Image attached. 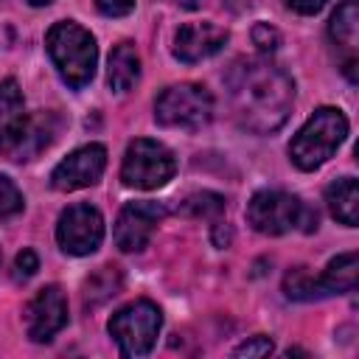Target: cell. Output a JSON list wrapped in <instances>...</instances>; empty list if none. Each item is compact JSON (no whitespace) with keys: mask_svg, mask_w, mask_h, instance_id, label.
I'll return each mask as SVG.
<instances>
[{"mask_svg":"<svg viewBox=\"0 0 359 359\" xmlns=\"http://www.w3.org/2000/svg\"><path fill=\"white\" fill-rule=\"evenodd\" d=\"M236 121L258 135L280 129L294 104V81L261 59L238 62L227 79Z\"/></svg>","mask_w":359,"mask_h":359,"instance_id":"cell-1","label":"cell"},{"mask_svg":"<svg viewBox=\"0 0 359 359\" xmlns=\"http://www.w3.org/2000/svg\"><path fill=\"white\" fill-rule=\"evenodd\" d=\"M45 48H48L59 76L73 90H81L93 79L95 62H98V48H95L93 34L87 28H81L79 22H70V20L53 22L45 34Z\"/></svg>","mask_w":359,"mask_h":359,"instance_id":"cell-2","label":"cell"},{"mask_svg":"<svg viewBox=\"0 0 359 359\" xmlns=\"http://www.w3.org/2000/svg\"><path fill=\"white\" fill-rule=\"evenodd\" d=\"M345 135H348V118L337 107H320L292 137L289 157L300 171H314L328 157H334Z\"/></svg>","mask_w":359,"mask_h":359,"instance_id":"cell-3","label":"cell"},{"mask_svg":"<svg viewBox=\"0 0 359 359\" xmlns=\"http://www.w3.org/2000/svg\"><path fill=\"white\" fill-rule=\"evenodd\" d=\"M247 222L252 224V230H258L264 236H283L294 227H303L306 233H311L317 227V210L306 208L297 196H292L286 191L266 188L250 199Z\"/></svg>","mask_w":359,"mask_h":359,"instance_id":"cell-4","label":"cell"},{"mask_svg":"<svg viewBox=\"0 0 359 359\" xmlns=\"http://www.w3.org/2000/svg\"><path fill=\"white\" fill-rule=\"evenodd\" d=\"M213 118V98L202 84H174L165 87L154 101V121L171 129H202Z\"/></svg>","mask_w":359,"mask_h":359,"instance_id":"cell-5","label":"cell"},{"mask_svg":"<svg viewBox=\"0 0 359 359\" xmlns=\"http://www.w3.org/2000/svg\"><path fill=\"white\" fill-rule=\"evenodd\" d=\"M163 314L151 300H135L109 317V337L123 356H146L160 334Z\"/></svg>","mask_w":359,"mask_h":359,"instance_id":"cell-6","label":"cell"},{"mask_svg":"<svg viewBox=\"0 0 359 359\" xmlns=\"http://www.w3.org/2000/svg\"><path fill=\"white\" fill-rule=\"evenodd\" d=\"M174 154L149 137H137L126 146L123 163H121V180L126 188L137 191H154L165 185L174 177Z\"/></svg>","mask_w":359,"mask_h":359,"instance_id":"cell-7","label":"cell"},{"mask_svg":"<svg viewBox=\"0 0 359 359\" xmlns=\"http://www.w3.org/2000/svg\"><path fill=\"white\" fill-rule=\"evenodd\" d=\"M104 238V216L93 205H70L56 224V241L70 255H90Z\"/></svg>","mask_w":359,"mask_h":359,"instance_id":"cell-8","label":"cell"},{"mask_svg":"<svg viewBox=\"0 0 359 359\" xmlns=\"http://www.w3.org/2000/svg\"><path fill=\"white\" fill-rule=\"evenodd\" d=\"M107 168V149L101 143L81 146L70 151L53 171H50V185L56 191H79L101 180Z\"/></svg>","mask_w":359,"mask_h":359,"instance_id":"cell-9","label":"cell"},{"mask_svg":"<svg viewBox=\"0 0 359 359\" xmlns=\"http://www.w3.org/2000/svg\"><path fill=\"white\" fill-rule=\"evenodd\" d=\"M163 213L165 210L157 202H149V199L123 205V210L115 219V244H118V250H123V252L143 250L151 241Z\"/></svg>","mask_w":359,"mask_h":359,"instance_id":"cell-10","label":"cell"},{"mask_svg":"<svg viewBox=\"0 0 359 359\" xmlns=\"http://www.w3.org/2000/svg\"><path fill=\"white\" fill-rule=\"evenodd\" d=\"M67 323V300L59 286H45L39 289L28 306H25V331L34 342H48L53 339L56 331H62Z\"/></svg>","mask_w":359,"mask_h":359,"instance_id":"cell-11","label":"cell"},{"mask_svg":"<svg viewBox=\"0 0 359 359\" xmlns=\"http://www.w3.org/2000/svg\"><path fill=\"white\" fill-rule=\"evenodd\" d=\"M227 42V31L216 22H185L174 36V56L185 65L213 56Z\"/></svg>","mask_w":359,"mask_h":359,"instance_id":"cell-12","label":"cell"},{"mask_svg":"<svg viewBox=\"0 0 359 359\" xmlns=\"http://www.w3.org/2000/svg\"><path fill=\"white\" fill-rule=\"evenodd\" d=\"M328 34H331L334 45L339 50H345V73H348L351 81H356V73H353V67H356V39H359V8H356V0H345L334 11V17L328 22Z\"/></svg>","mask_w":359,"mask_h":359,"instance_id":"cell-13","label":"cell"},{"mask_svg":"<svg viewBox=\"0 0 359 359\" xmlns=\"http://www.w3.org/2000/svg\"><path fill=\"white\" fill-rule=\"evenodd\" d=\"M53 135H56V126H53V118H50V115L42 112V115L25 118L20 135L14 137V143H11L3 154H8V157L17 160V163L31 160V157H36V154L53 140Z\"/></svg>","mask_w":359,"mask_h":359,"instance_id":"cell-14","label":"cell"},{"mask_svg":"<svg viewBox=\"0 0 359 359\" xmlns=\"http://www.w3.org/2000/svg\"><path fill=\"white\" fill-rule=\"evenodd\" d=\"M25 118H28L25 101H22V90L17 87V81L14 79L0 81V151H6L14 143Z\"/></svg>","mask_w":359,"mask_h":359,"instance_id":"cell-15","label":"cell"},{"mask_svg":"<svg viewBox=\"0 0 359 359\" xmlns=\"http://www.w3.org/2000/svg\"><path fill=\"white\" fill-rule=\"evenodd\" d=\"M140 79V56L135 50L132 42H121L112 48L109 53V65H107V81L115 93H126L135 87V81Z\"/></svg>","mask_w":359,"mask_h":359,"instance_id":"cell-16","label":"cell"},{"mask_svg":"<svg viewBox=\"0 0 359 359\" xmlns=\"http://www.w3.org/2000/svg\"><path fill=\"white\" fill-rule=\"evenodd\" d=\"M325 202H328V210L337 222H342L348 227L359 224V188H356L353 177L334 180L325 188Z\"/></svg>","mask_w":359,"mask_h":359,"instance_id":"cell-17","label":"cell"},{"mask_svg":"<svg viewBox=\"0 0 359 359\" xmlns=\"http://www.w3.org/2000/svg\"><path fill=\"white\" fill-rule=\"evenodd\" d=\"M356 275H359V261H356V252H342L337 258L328 261L325 272L317 275L320 278V286H323V294H339V292H351L356 286Z\"/></svg>","mask_w":359,"mask_h":359,"instance_id":"cell-18","label":"cell"},{"mask_svg":"<svg viewBox=\"0 0 359 359\" xmlns=\"http://www.w3.org/2000/svg\"><path fill=\"white\" fill-rule=\"evenodd\" d=\"M118 289H121L118 266H98V272H93L84 283V306H98L107 297L118 294Z\"/></svg>","mask_w":359,"mask_h":359,"instance_id":"cell-19","label":"cell"},{"mask_svg":"<svg viewBox=\"0 0 359 359\" xmlns=\"http://www.w3.org/2000/svg\"><path fill=\"white\" fill-rule=\"evenodd\" d=\"M283 292H286L289 300H317V297H325L323 286H320V278H314L306 266H297V269H292L283 278Z\"/></svg>","mask_w":359,"mask_h":359,"instance_id":"cell-20","label":"cell"},{"mask_svg":"<svg viewBox=\"0 0 359 359\" xmlns=\"http://www.w3.org/2000/svg\"><path fill=\"white\" fill-rule=\"evenodd\" d=\"M222 210H224V199L219 194H208V191L191 194L182 202V213H188V216H216Z\"/></svg>","mask_w":359,"mask_h":359,"instance_id":"cell-21","label":"cell"},{"mask_svg":"<svg viewBox=\"0 0 359 359\" xmlns=\"http://www.w3.org/2000/svg\"><path fill=\"white\" fill-rule=\"evenodd\" d=\"M20 210H22V194H20V188L8 177L0 174V219H8L14 213H20Z\"/></svg>","mask_w":359,"mask_h":359,"instance_id":"cell-22","label":"cell"},{"mask_svg":"<svg viewBox=\"0 0 359 359\" xmlns=\"http://www.w3.org/2000/svg\"><path fill=\"white\" fill-rule=\"evenodd\" d=\"M266 353H272V339L264 337V334L250 337L247 342H241V345L233 351V356H266Z\"/></svg>","mask_w":359,"mask_h":359,"instance_id":"cell-23","label":"cell"},{"mask_svg":"<svg viewBox=\"0 0 359 359\" xmlns=\"http://www.w3.org/2000/svg\"><path fill=\"white\" fill-rule=\"evenodd\" d=\"M36 269H39L36 252H34V250H22V252L17 255V261H14V278H17V280H28Z\"/></svg>","mask_w":359,"mask_h":359,"instance_id":"cell-24","label":"cell"},{"mask_svg":"<svg viewBox=\"0 0 359 359\" xmlns=\"http://www.w3.org/2000/svg\"><path fill=\"white\" fill-rule=\"evenodd\" d=\"M252 42H255L261 50H275V48H278V42H280V36H278V31H275L272 25L258 22V25L252 28Z\"/></svg>","mask_w":359,"mask_h":359,"instance_id":"cell-25","label":"cell"},{"mask_svg":"<svg viewBox=\"0 0 359 359\" xmlns=\"http://www.w3.org/2000/svg\"><path fill=\"white\" fill-rule=\"evenodd\" d=\"M95 6L107 17H126L135 8V0H95Z\"/></svg>","mask_w":359,"mask_h":359,"instance_id":"cell-26","label":"cell"},{"mask_svg":"<svg viewBox=\"0 0 359 359\" xmlns=\"http://www.w3.org/2000/svg\"><path fill=\"white\" fill-rule=\"evenodd\" d=\"M292 11H297V14H317L328 0H283Z\"/></svg>","mask_w":359,"mask_h":359,"instance_id":"cell-27","label":"cell"},{"mask_svg":"<svg viewBox=\"0 0 359 359\" xmlns=\"http://www.w3.org/2000/svg\"><path fill=\"white\" fill-rule=\"evenodd\" d=\"M31 6H48V3H53V0H28Z\"/></svg>","mask_w":359,"mask_h":359,"instance_id":"cell-28","label":"cell"}]
</instances>
